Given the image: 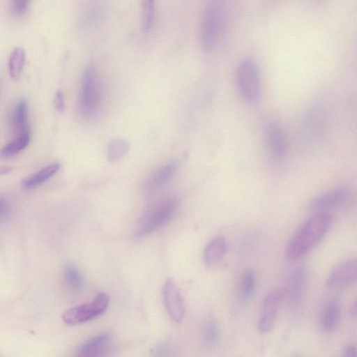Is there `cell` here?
<instances>
[{
    "label": "cell",
    "instance_id": "26",
    "mask_svg": "<svg viewBox=\"0 0 357 357\" xmlns=\"http://www.w3.org/2000/svg\"><path fill=\"white\" fill-rule=\"evenodd\" d=\"M31 0H10L12 12L15 15H23L29 4Z\"/></svg>",
    "mask_w": 357,
    "mask_h": 357
},
{
    "label": "cell",
    "instance_id": "29",
    "mask_svg": "<svg viewBox=\"0 0 357 357\" xmlns=\"http://www.w3.org/2000/svg\"><path fill=\"white\" fill-rule=\"evenodd\" d=\"M342 356L344 357H356L357 348L356 344H349L342 349Z\"/></svg>",
    "mask_w": 357,
    "mask_h": 357
},
{
    "label": "cell",
    "instance_id": "19",
    "mask_svg": "<svg viewBox=\"0 0 357 357\" xmlns=\"http://www.w3.org/2000/svg\"><path fill=\"white\" fill-rule=\"evenodd\" d=\"M305 282V269L299 266L294 271L290 279V291L294 303L298 304L302 298Z\"/></svg>",
    "mask_w": 357,
    "mask_h": 357
},
{
    "label": "cell",
    "instance_id": "24",
    "mask_svg": "<svg viewBox=\"0 0 357 357\" xmlns=\"http://www.w3.org/2000/svg\"><path fill=\"white\" fill-rule=\"evenodd\" d=\"M63 278L68 287L73 291L79 290L82 284V278L76 267L67 265L63 270Z\"/></svg>",
    "mask_w": 357,
    "mask_h": 357
},
{
    "label": "cell",
    "instance_id": "1",
    "mask_svg": "<svg viewBox=\"0 0 357 357\" xmlns=\"http://www.w3.org/2000/svg\"><path fill=\"white\" fill-rule=\"evenodd\" d=\"M332 217L327 212H319L307 220L296 232L287 246V255L297 259L316 245L328 231Z\"/></svg>",
    "mask_w": 357,
    "mask_h": 357
},
{
    "label": "cell",
    "instance_id": "14",
    "mask_svg": "<svg viewBox=\"0 0 357 357\" xmlns=\"http://www.w3.org/2000/svg\"><path fill=\"white\" fill-rule=\"evenodd\" d=\"M340 316V305L336 298L326 303L321 319V326L324 331H333L337 326Z\"/></svg>",
    "mask_w": 357,
    "mask_h": 357
},
{
    "label": "cell",
    "instance_id": "21",
    "mask_svg": "<svg viewBox=\"0 0 357 357\" xmlns=\"http://www.w3.org/2000/svg\"><path fill=\"white\" fill-rule=\"evenodd\" d=\"M142 26L145 32H149L155 17V0H140Z\"/></svg>",
    "mask_w": 357,
    "mask_h": 357
},
{
    "label": "cell",
    "instance_id": "12",
    "mask_svg": "<svg viewBox=\"0 0 357 357\" xmlns=\"http://www.w3.org/2000/svg\"><path fill=\"white\" fill-rule=\"evenodd\" d=\"M112 344L109 334H102L83 344L78 350V356L83 357L103 356L107 354Z\"/></svg>",
    "mask_w": 357,
    "mask_h": 357
},
{
    "label": "cell",
    "instance_id": "25",
    "mask_svg": "<svg viewBox=\"0 0 357 357\" xmlns=\"http://www.w3.org/2000/svg\"><path fill=\"white\" fill-rule=\"evenodd\" d=\"M219 338L218 325L213 318H210L204 329L203 341L207 347H213L218 342Z\"/></svg>",
    "mask_w": 357,
    "mask_h": 357
},
{
    "label": "cell",
    "instance_id": "30",
    "mask_svg": "<svg viewBox=\"0 0 357 357\" xmlns=\"http://www.w3.org/2000/svg\"><path fill=\"white\" fill-rule=\"evenodd\" d=\"M13 170V168L8 166H0V176L1 175H5L8 174L10 172H11Z\"/></svg>",
    "mask_w": 357,
    "mask_h": 357
},
{
    "label": "cell",
    "instance_id": "7",
    "mask_svg": "<svg viewBox=\"0 0 357 357\" xmlns=\"http://www.w3.org/2000/svg\"><path fill=\"white\" fill-rule=\"evenodd\" d=\"M285 295L286 290L278 287L272 289L265 297L258 321V330L261 334L267 333L273 328Z\"/></svg>",
    "mask_w": 357,
    "mask_h": 357
},
{
    "label": "cell",
    "instance_id": "16",
    "mask_svg": "<svg viewBox=\"0 0 357 357\" xmlns=\"http://www.w3.org/2000/svg\"><path fill=\"white\" fill-rule=\"evenodd\" d=\"M60 166L59 162H54L45 167L23 180L22 183L23 188L33 189L40 186L52 178L59 170Z\"/></svg>",
    "mask_w": 357,
    "mask_h": 357
},
{
    "label": "cell",
    "instance_id": "20",
    "mask_svg": "<svg viewBox=\"0 0 357 357\" xmlns=\"http://www.w3.org/2000/svg\"><path fill=\"white\" fill-rule=\"evenodd\" d=\"M26 60V54L21 47H15L10 54L8 60V72L10 77L17 81L20 79Z\"/></svg>",
    "mask_w": 357,
    "mask_h": 357
},
{
    "label": "cell",
    "instance_id": "11",
    "mask_svg": "<svg viewBox=\"0 0 357 357\" xmlns=\"http://www.w3.org/2000/svg\"><path fill=\"white\" fill-rule=\"evenodd\" d=\"M357 261L354 258L348 259L337 264L326 280L328 287H337L356 282Z\"/></svg>",
    "mask_w": 357,
    "mask_h": 357
},
{
    "label": "cell",
    "instance_id": "3",
    "mask_svg": "<svg viewBox=\"0 0 357 357\" xmlns=\"http://www.w3.org/2000/svg\"><path fill=\"white\" fill-rule=\"evenodd\" d=\"M177 206V199L170 197L163 198L150 206L137 223L136 236L146 237L167 222L174 214Z\"/></svg>",
    "mask_w": 357,
    "mask_h": 357
},
{
    "label": "cell",
    "instance_id": "17",
    "mask_svg": "<svg viewBox=\"0 0 357 357\" xmlns=\"http://www.w3.org/2000/svg\"><path fill=\"white\" fill-rule=\"evenodd\" d=\"M176 170V165L169 162L161 166L149 178L146 187L149 190H157L167 183L174 176Z\"/></svg>",
    "mask_w": 357,
    "mask_h": 357
},
{
    "label": "cell",
    "instance_id": "8",
    "mask_svg": "<svg viewBox=\"0 0 357 357\" xmlns=\"http://www.w3.org/2000/svg\"><path fill=\"white\" fill-rule=\"evenodd\" d=\"M268 151L275 162L282 161L287 153V142L281 126L274 121H268L264 129Z\"/></svg>",
    "mask_w": 357,
    "mask_h": 357
},
{
    "label": "cell",
    "instance_id": "23",
    "mask_svg": "<svg viewBox=\"0 0 357 357\" xmlns=\"http://www.w3.org/2000/svg\"><path fill=\"white\" fill-rule=\"evenodd\" d=\"M129 149V144L127 141L122 139H116L112 141L107 149V158L111 162H115L128 152Z\"/></svg>",
    "mask_w": 357,
    "mask_h": 357
},
{
    "label": "cell",
    "instance_id": "13",
    "mask_svg": "<svg viewBox=\"0 0 357 357\" xmlns=\"http://www.w3.org/2000/svg\"><path fill=\"white\" fill-rule=\"evenodd\" d=\"M227 251L226 239L217 236L211 239L204 250L203 259L207 268H213L223 259Z\"/></svg>",
    "mask_w": 357,
    "mask_h": 357
},
{
    "label": "cell",
    "instance_id": "6",
    "mask_svg": "<svg viewBox=\"0 0 357 357\" xmlns=\"http://www.w3.org/2000/svg\"><path fill=\"white\" fill-rule=\"evenodd\" d=\"M109 301V296L105 293H101L89 303L66 310L62 314V319L70 325L88 321L104 313L108 307Z\"/></svg>",
    "mask_w": 357,
    "mask_h": 357
},
{
    "label": "cell",
    "instance_id": "15",
    "mask_svg": "<svg viewBox=\"0 0 357 357\" xmlns=\"http://www.w3.org/2000/svg\"><path fill=\"white\" fill-rule=\"evenodd\" d=\"M11 126L16 136L30 131L28 124V106L26 100H21L13 112Z\"/></svg>",
    "mask_w": 357,
    "mask_h": 357
},
{
    "label": "cell",
    "instance_id": "5",
    "mask_svg": "<svg viewBox=\"0 0 357 357\" xmlns=\"http://www.w3.org/2000/svg\"><path fill=\"white\" fill-rule=\"evenodd\" d=\"M102 100V90L96 69L88 67L83 75L79 96V110L86 118L96 114Z\"/></svg>",
    "mask_w": 357,
    "mask_h": 357
},
{
    "label": "cell",
    "instance_id": "4",
    "mask_svg": "<svg viewBox=\"0 0 357 357\" xmlns=\"http://www.w3.org/2000/svg\"><path fill=\"white\" fill-rule=\"evenodd\" d=\"M236 84L245 101L256 102L261 93V77L257 63L251 58L242 60L236 70Z\"/></svg>",
    "mask_w": 357,
    "mask_h": 357
},
{
    "label": "cell",
    "instance_id": "28",
    "mask_svg": "<svg viewBox=\"0 0 357 357\" xmlns=\"http://www.w3.org/2000/svg\"><path fill=\"white\" fill-rule=\"evenodd\" d=\"M54 102L56 111L62 113L65 109L64 95L62 91L59 90L56 92Z\"/></svg>",
    "mask_w": 357,
    "mask_h": 357
},
{
    "label": "cell",
    "instance_id": "9",
    "mask_svg": "<svg viewBox=\"0 0 357 357\" xmlns=\"http://www.w3.org/2000/svg\"><path fill=\"white\" fill-rule=\"evenodd\" d=\"M352 192L348 187H339L318 195L311 200L310 208L319 212L340 208L347 204Z\"/></svg>",
    "mask_w": 357,
    "mask_h": 357
},
{
    "label": "cell",
    "instance_id": "27",
    "mask_svg": "<svg viewBox=\"0 0 357 357\" xmlns=\"http://www.w3.org/2000/svg\"><path fill=\"white\" fill-rule=\"evenodd\" d=\"M11 208L4 197H0V223L6 222L10 217Z\"/></svg>",
    "mask_w": 357,
    "mask_h": 357
},
{
    "label": "cell",
    "instance_id": "2",
    "mask_svg": "<svg viewBox=\"0 0 357 357\" xmlns=\"http://www.w3.org/2000/svg\"><path fill=\"white\" fill-rule=\"evenodd\" d=\"M224 17V0H208L200 24V43L204 51L211 52L216 46L222 32Z\"/></svg>",
    "mask_w": 357,
    "mask_h": 357
},
{
    "label": "cell",
    "instance_id": "10",
    "mask_svg": "<svg viewBox=\"0 0 357 357\" xmlns=\"http://www.w3.org/2000/svg\"><path fill=\"white\" fill-rule=\"evenodd\" d=\"M162 301L169 317L177 323H181L185 315V304L179 288L173 279L165 283L162 291Z\"/></svg>",
    "mask_w": 357,
    "mask_h": 357
},
{
    "label": "cell",
    "instance_id": "18",
    "mask_svg": "<svg viewBox=\"0 0 357 357\" xmlns=\"http://www.w3.org/2000/svg\"><path fill=\"white\" fill-rule=\"evenodd\" d=\"M30 140V131L16 136L15 138L1 149L0 151L1 157L7 159L15 156L29 145Z\"/></svg>",
    "mask_w": 357,
    "mask_h": 357
},
{
    "label": "cell",
    "instance_id": "22",
    "mask_svg": "<svg viewBox=\"0 0 357 357\" xmlns=\"http://www.w3.org/2000/svg\"><path fill=\"white\" fill-rule=\"evenodd\" d=\"M256 285V277L252 269L244 271L241 282V296L243 301L250 299L252 296Z\"/></svg>",
    "mask_w": 357,
    "mask_h": 357
}]
</instances>
